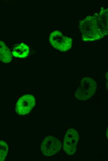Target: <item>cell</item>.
<instances>
[{
	"label": "cell",
	"mask_w": 108,
	"mask_h": 161,
	"mask_svg": "<svg viewBox=\"0 0 108 161\" xmlns=\"http://www.w3.org/2000/svg\"><path fill=\"white\" fill-rule=\"evenodd\" d=\"M97 84L95 81L88 77L83 78L80 86L75 93V98L80 100H86L90 98L95 93Z\"/></svg>",
	"instance_id": "7a4b0ae2"
},
{
	"label": "cell",
	"mask_w": 108,
	"mask_h": 161,
	"mask_svg": "<svg viewBox=\"0 0 108 161\" xmlns=\"http://www.w3.org/2000/svg\"><path fill=\"white\" fill-rule=\"evenodd\" d=\"M79 137L77 132L73 128L67 131L64 139L63 149L69 155L74 154L76 151V146Z\"/></svg>",
	"instance_id": "277c9868"
},
{
	"label": "cell",
	"mask_w": 108,
	"mask_h": 161,
	"mask_svg": "<svg viewBox=\"0 0 108 161\" xmlns=\"http://www.w3.org/2000/svg\"><path fill=\"white\" fill-rule=\"evenodd\" d=\"M80 28L83 39L85 41L101 39L108 33V24L97 14L88 16L81 21Z\"/></svg>",
	"instance_id": "6da1fadb"
},
{
	"label": "cell",
	"mask_w": 108,
	"mask_h": 161,
	"mask_svg": "<svg viewBox=\"0 0 108 161\" xmlns=\"http://www.w3.org/2000/svg\"><path fill=\"white\" fill-rule=\"evenodd\" d=\"M49 40L54 48L63 52L68 50L71 47L72 39L63 36L58 31H54L51 34Z\"/></svg>",
	"instance_id": "3957f363"
},
{
	"label": "cell",
	"mask_w": 108,
	"mask_h": 161,
	"mask_svg": "<svg viewBox=\"0 0 108 161\" xmlns=\"http://www.w3.org/2000/svg\"><path fill=\"white\" fill-rule=\"evenodd\" d=\"M106 136L107 137H108V128L107 130V132H106Z\"/></svg>",
	"instance_id": "30bf717a"
},
{
	"label": "cell",
	"mask_w": 108,
	"mask_h": 161,
	"mask_svg": "<svg viewBox=\"0 0 108 161\" xmlns=\"http://www.w3.org/2000/svg\"><path fill=\"white\" fill-rule=\"evenodd\" d=\"M11 60L10 51L3 41H0V60L5 63H8Z\"/></svg>",
	"instance_id": "ba28073f"
},
{
	"label": "cell",
	"mask_w": 108,
	"mask_h": 161,
	"mask_svg": "<svg viewBox=\"0 0 108 161\" xmlns=\"http://www.w3.org/2000/svg\"><path fill=\"white\" fill-rule=\"evenodd\" d=\"M8 150L7 143L3 141H0V161H4L6 158Z\"/></svg>",
	"instance_id": "9c48e42d"
},
{
	"label": "cell",
	"mask_w": 108,
	"mask_h": 161,
	"mask_svg": "<svg viewBox=\"0 0 108 161\" xmlns=\"http://www.w3.org/2000/svg\"><path fill=\"white\" fill-rule=\"evenodd\" d=\"M61 148V141L52 136H49L43 141L41 150L43 154L46 156H51L59 152Z\"/></svg>",
	"instance_id": "5b68a950"
},
{
	"label": "cell",
	"mask_w": 108,
	"mask_h": 161,
	"mask_svg": "<svg viewBox=\"0 0 108 161\" xmlns=\"http://www.w3.org/2000/svg\"><path fill=\"white\" fill-rule=\"evenodd\" d=\"M35 104L34 97L31 95H25L18 100L16 107V111L18 114L25 115L29 113Z\"/></svg>",
	"instance_id": "8992f818"
},
{
	"label": "cell",
	"mask_w": 108,
	"mask_h": 161,
	"mask_svg": "<svg viewBox=\"0 0 108 161\" xmlns=\"http://www.w3.org/2000/svg\"><path fill=\"white\" fill-rule=\"evenodd\" d=\"M29 47L23 43L20 44L13 49L12 54L14 56L18 58H25L29 53Z\"/></svg>",
	"instance_id": "52a82bcc"
}]
</instances>
